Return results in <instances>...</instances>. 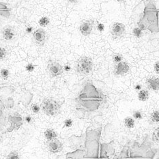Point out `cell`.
Returning <instances> with one entry per match:
<instances>
[{
  "mask_svg": "<svg viewBox=\"0 0 159 159\" xmlns=\"http://www.w3.org/2000/svg\"><path fill=\"white\" fill-rule=\"evenodd\" d=\"M42 109L44 113L49 116H55L60 111V105L53 99H45L42 103Z\"/></svg>",
  "mask_w": 159,
  "mask_h": 159,
  "instance_id": "6da1fadb",
  "label": "cell"
},
{
  "mask_svg": "<svg viewBox=\"0 0 159 159\" xmlns=\"http://www.w3.org/2000/svg\"><path fill=\"white\" fill-rule=\"evenodd\" d=\"M93 68V62L90 58L82 56L79 59L77 64V70L82 75H88L91 73Z\"/></svg>",
  "mask_w": 159,
  "mask_h": 159,
  "instance_id": "7a4b0ae2",
  "label": "cell"
},
{
  "mask_svg": "<svg viewBox=\"0 0 159 159\" xmlns=\"http://www.w3.org/2000/svg\"><path fill=\"white\" fill-rule=\"evenodd\" d=\"M48 70L52 77H58L62 75L64 70L62 66L57 62H50L48 64Z\"/></svg>",
  "mask_w": 159,
  "mask_h": 159,
  "instance_id": "3957f363",
  "label": "cell"
},
{
  "mask_svg": "<svg viewBox=\"0 0 159 159\" xmlns=\"http://www.w3.org/2000/svg\"><path fill=\"white\" fill-rule=\"evenodd\" d=\"M93 29V22L91 20H86L81 24L79 31L83 36H88L91 34Z\"/></svg>",
  "mask_w": 159,
  "mask_h": 159,
  "instance_id": "277c9868",
  "label": "cell"
},
{
  "mask_svg": "<svg viewBox=\"0 0 159 159\" xmlns=\"http://www.w3.org/2000/svg\"><path fill=\"white\" fill-rule=\"evenodd\" d=\"M33 39L38 44H43L46 40V31L43 29H37L33 33Z\"/></svg>",
  "mask_w": 159,
  "mask_h": 159,
  "instance_id": "5b68a950",
  "label": "cell"
},
{
  "mask_svg": "<svg viewBox=\"0 0 159 159\" xmlns=\"http://www.w3.org/2000/svg\"><path fill=\"white\" fill-rule=\"evenodd\" d=\"M116 64L117 65H116L115 68V74L116 75H126L130 71V67H129V65L126 62L122 61V62Z\"/></svg>",
  "mask_w": 159,
  "mask_h": 159,
  "instance_id": "8992f818",
  "label": "cell"
},
{
  "mask_svg": "<svg viewBox=\"0 0 159 159\" xmlns=\"http://www.w3.org/2000/svg\"><path fill=\"white\" fill-rule=\"evenodd\" d=\"M48 147H49V151L53 154H57V153L60 152L63 149L62 143L57 139L51 140L49 141L48 143Z\"/></svg>",
  "mask_w": 159,
  "mask_h": 159,
  "instance_id": "52a82bcc",
  "label": "cell"
},
{
  "mask_svg": "<svg viewBox=\"0 0 159 159\" xmlns=\"http://www.w3.org/2000/svg\"><path fill=\"white\" fill-rule=\"evenodd\" d=\"M126 30L125 25L123 23L116 22L114 23L112 25L111 34L115 37H120L124 34Z\"/></svg>",
  "mask_w": 159,
  "mask_h": 159,
  "instance_id": "ba28073f",
  "label": "cell"
},
{
  "mask_svg": "<svg viewBox=\"0 0 159 159\" xmlns=\"http://www.w3.org/2000/svg\"><path fill=\"white\" fill-rule=\"evenodd\" d=\"M15 31L12 27H6L3 29L2 36L3 39L8 41L12 40L15 37Z\"/></svg>",
  "mask_w": 159,
  "mask_h": 159,
  "instance_id": "9c48e42d",
  "label": "cell"
},
{
  "mask_svg": "<svg viewBox=\"0 0 159 159\" xmlns=\"http://www.w3.org/2000/svg\"><path fill=\"white\" fill-rule=\"evenodd\" d=\"M147 85L148 86L149 89L153 90V91L157 92L159 89V81L158 79H154V78H151L148 79L147 80Z\"/></svg>",
  "mask_w": 159,
  "mask_h": 159,
  "instance_id": "30bf717a",
  "label": "cell"
},
{
  "mask_svg": "<svg viewBox=\"0 0 159 159\" xmlns=\"http://www.w3.org/2000/svg\"><path fill=\"white\" fill-rule=\"evenodd\" d=\"M44 137H45V138L47 139V140L48 141H51V140L55 139L57 138V133L54 130H53V129L51 128H48L44 131Z\"/></svg>",
  "mask_w": 159,
  "mask_h": 159,
  "instance_id": "8fae6325",
  "label": "cell"
},
{
  "mask_svg": "<svg viewBox=\"0 0 159 159\" xmlns=\"http://www.w3.org/2000/svg\"><path fill=\"white\" fill-rule=\"evenodd\" d=\"M149 94L147 90H139L138 92V99L140 101L145 102L147 101L149 99Z\"/></svg>",
  "mask_w": 159,
  "mask_h": 159,
  "instance_id": "7c38bea8",
  "label": "cell"
},
{
  "mask_svg": "<svg viewBox=\"0 0 159 159\" xmlns=\"http://www.w3.org/2000/svg\"><path fill=\"white\" fill-rule=\"evenodd\" d=\"M124 123L125 126L129 129L134 128L135 125V121L134 118L132 117H126L124 120Z\"/></svg>",
  "mask_w": 159,
  "mask_h": 159,
  "instance_id": "4fadbf2b",
  "label": "cell"
},
{
  "mask_svg": "<svg viewBox=\"0 0 159 159\" xmlns=\"http://www.w3.org/2000/svg\"><path fill=\"white\" fill-rule=\"evenodd\" d=\"M38 24L40 27H45L50 24V19L47 16H42L38 21Z\"/></svg>",
  "mask_w": 159,
  "mask_h": 159,
  "instance_id": "5bb4252c",
  "label": "cell"
},
{
  "mask_svg": "<svg viewBox=\"0 0 159 159\" xmlns=\"http://www.w3.org/2000/svg\"><path fill=\"white\" fill-rule=\"evenodd\" d=\"M132 33L136 38H140L142 36V35H143V30L139 27H137L133 29Z\"/></svg>",
  "mask_w": 159,
  "mask_h": 159,
  "instance_id": "9a60e30c",
  "label": "cell"
},
{
  "mask_svg": "<svg viewBox=\"0 0 159 159\" xmlns=\"http://www.w3.org/2000/svg\"><path fill=\"white\" fill-rule=\"evenodd\" d=\"M0 75H1V77L5 80V79H8L9 76H10V72L7 68H2L0 71Z\"/></svg>",
  "mask_w": 159,
  "mask_h": 159,
  "instance_id": "2e32d148",
  "label": "cell"
},
{
  "mask_svg": "<svg viewBox=\"0 0 159 159\" xmlns=\"http://www.w3.org/2000/svg\"><path fill=\"white\" fill-rule=\"evenodd\" d=\"M112 59L113 62L115 63V64H118V63L122 62L123 60V56L120 53H116L115 55H113Z\"/></svg>",
  "mask_w": 159,
  "mask_h": 159,
  "instance_id": "e0dca14e",
  "label": "cell"
},
{
  "mask_svg": "<svg viewBox=\"0 0 159 159\" xmlns=\"http://www.w3.org/2000/svg\"><path fill=\"white\" fill-rule=\"evenodd\" d=\"M151 120L153 122H159V113L158 111H154L151 116Z\"/></svg>",
  "mask_w": 159,
  "mask_h": 159,
  "instance_id": "ac0fdd59",
  "label": "cell"
},
{
  "mask_svg": "<svg viewBox=\"0 0 159 159\" xmlns=\"http://www.w3.org/2000/svg\"><path fill=\"white\" fill-rule=\"evenodd\" d=\"M132 117L134 119L140 120L143 118V114H142L141 111H140L139 110L134 111V112L132 113Z\"/></svg>",
  "mask_w": 159,
  "mask_h": 159,
  "instance_id": "d6986e66",
  "label": "cell"
},
{
  "mask_svg": "<svg viewBox=\"0 0 159 159\" xmlns=\"http://www.w3.org/2000/svg\"><path fill=\"white\" fill-rule=\"evenodd\" d=\"M35 68H36V66L34 65L32 63H29L27 64L26 66H25V71H26L27 73H32V72L34 71Z\"/></svg>",
  "mask_w": 159,
  "mask_h": 159,
  "instance_id": "ffe728a7",
  "label": "cell"
},
{
  "mask_svg": "<svg viewBox=\"0 0 159 159\" xmlns=\"http://www.w3.org/2000/svg\"><path fill=\"white\" fill-rule=\"evenodd\" d=\"M73 120L71 118H67V119L64 120V126L68 128H71L73 126Z\"/></svg>",
  "mask_w": 159,
  "mask_h": 159,
  "instance_id": "44dd1931",
  "label": "cell"
},
{
  "mask_svg": "<svg viewBox=\"0 0 159 159\" xmlns=\"http://www.w3.org/2000/svg\"><path fill=\"white\" fill-rule=\"evenodd\" d=\"M31 109L32 111V112L35 114L38 113L40 111V107L37 104H33L31 107Z\"/></svg>",
  "mask_w": 159,
  "mask_h": 159,
  "instance_id": "7402d4cb",
  "label": "cell"
},
{
  "mask_svg": "<svg viewBox=\"0 0 159 159\" xmlns=\"http://www.w3.org/2000/svg\"><path fill=\"white\" fill-rule=\"evenodd\" d=\"M7 158L8 159H18L19 158V156H18V154L16 152H12L10 154H8Z\"/></svg>",
  "mask_w": 159,
  "mask_h": 159,
  "instance_id": "603a6c76",
  "label": "cell"
},
{
  "mask_svg": "<svg viewBox=\"0 0 159 159\" xmlns=\"http://www.w3.org/2000/svg\"><path fill=\"white\" fill-rule=\"evenodd\" d=\"M7 52L3 47H0V60H2L6 57Z\"/></svg>",
  "mask_w": 159,
  "mask_h": 159,
  "instance_id": "cb8c5ba5",
  "label": "cell"
},
{
  "mask_svg": "<svg viewBox=\"0 0 159 159\" xmlns=\"http://www.w3.org/2000/svg\"><path fill=\"white\" fill-rule=\"evenodd\" d=\"M105 25L103 23H98V25H97V27H96V28H97V30L99 31V32H103V31H104L105 30Z\"/></svg>",
  "mask_w": 159,
  "mask_h": 159,
  "instance_id": "d4e9b609",
  "label": "cell"
},
{
  "mask_svg": "<svg viewBox=\"0 0 159 159\" xmlns=\"http://www.w3.org/2000/svg\"><path fill=\"white\" fill-rule=\"evenodd\" d=\"M25 122H27V124H31L33 122V118L31 116H27L25 118Z\"/></svg>",
  "mask_w": 159,
  "mask_h": 159,
  "instance_id": "484cf974",
  "label": "cell"
},
{
  "mask_svg": "<svg viewBox=\"0 0 159 159\" xmlns=\"http://www.w3.org/2000/svg\"><path fill=\"white\" fill-rule=\"evenodd\" d=\"M33 29H34V28H33L32 26H27L26 28H25V32H26V34H31L33 31Z\"/></svg>",
  "mask_w": 159,
  "mask_h": 159,
  "instance_id": "4316f807",
  "label": "cell"
},
{
  "mask_svg": "<svg viewBox=\"0 0 159 159\" xmlns=\"http://www.w3.org/2000/svg\"><path fill=\"white\" fill-rule=\"evenodd\" d=\"M63 70H64L65 72H66V73H68V72L71 71V66L68 65V64H66V65H65L64 67H63Z\"/></svg>",
  "mask_w": 159,
  "mask_h": 159,
  "instance_id": "83f0119b",
  "label": "cell"
},
{
  "mask_svg": "<svg viewBox=\"0 0 159 159\" xmlns=\"http://www.w3.org/2000/svg\"><path fill=\"white\" fill-rule=\"evenodd\" d=\"M154 70H155V72H156L157 74L159 73V62L158 61H157L154 64Z\"/></svg>",
  "mask_w": 159,
  "mask_h": 159,
  "instance_id": "f1b7e54d",
  "label": "cell"
},
{
  "mask_svg": "<svg viewBox=\"0 0 159 159\" xmlns=\"http://www.w3.org/2000/svg\"><path fill=\"white\" fill-rule=\"evenodd\" d=\"M142 89V86L140 84H136L135 86V90H136V91H139V90H141Z\"/></svg>",
  "mask_w": 159,
  "mask_h": 159,
  "instance_id": "f546056e",
  "label": "cell"
},
{
  "mask_svg": "<svg viewBox=\"0 0 159 159\" xmlns=\"http://www.w3.org/2000/svg\"><path fill=\"white\" fill-rule=\"evenodd\" d=\"M68 1H69L70 3H77V1L78 0H68Z\"/></svg>",
  "mask_w": 159,
  "mask_h": 159,
  "instance_id": "4dcf8cb0",
  "label": "cell"
},
{
  "mask_svg": "<svg viewBox=\"0 0 159 159\" xmlns=\"http://www.w3.org/2000/svg\"><path fill=\"white\" fill-rule=\"evenodd\" d=\"M118 1H119V2H121V1H124V0H117Z\"/></svg>",
  "mask_w": 159,
  "mask_h": 159,
  "instance_id": "1f68e13d",
  "label": "cell"
}]
</instances>
